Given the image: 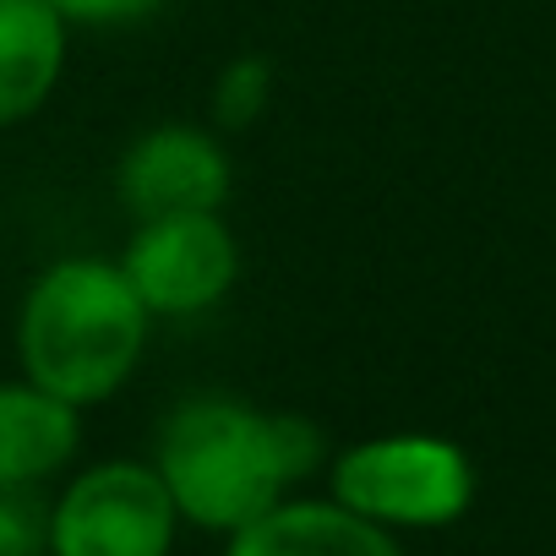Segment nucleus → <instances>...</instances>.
<instances>
[{
  "instance_id": "7ed1b4c3",
  "label": "nucleus",
  "mask_w": 556,
  "mask_h": 556,
  "mask_svg": "<svg viewBox=\"0 0 556 556\" xmlns=\"http://www.w3.org/2000/svg\"><path fill=\"white\" fill-rule=\"evenodd\" d=\"M328 496L366 523L399 529H447L475 502V464L458 442L431 431H388L350 442L328 469Z\"/></svg>"
},
{
  "instance_id": "20e7f679",
  "label": "nucleus",
  "mask_w": 556,
  "mask_h": 556,
  "mask_svg": "<svg viewBox=\"0 0 556 556\" xmlns=\"http://www.w3.org/2000/svg\"><path fill=\"white\" fill-rule=\"evenodd\" d=\"M180 513L142 458L88 464L50 502L45 556H169Z\"/></svg>"
},
{
  "instance_id": "9b49d317",
  "label": "nucleus",
  "mask_w": 556,
  "mask_h": 556,
  "mask_svg": "<svg viewBox=\"0 0 556 556\" xmlns=\"http://www.w3.org/2000/svg\"><path fill=\"white\" fill-rule=\"evenodd\" d=\"M45 7H55L72 28H126V23H142L153 17L164 0H45Z\"/></svg>"
},
{
  "instance_id": "423d86ee",
  "label": "nucleus",
  "mask_w": 556,
  "mask_h": 556,
  "mask_svg": "<svg viewBox=\"0 0 556 556\" xmlns=\"http://www.w3.org/2000/svg\"><path fill=\"white\" fill-rule=\"evenodd\" d=\"M229 153L207 126L164 121L148 126L115 169V191L131 207V218H164V213H218L229 202Z\"/></svg>"
},
{
  "instance_id": "1a4fd4ad",
  "label": "nucleus",
  "mask_w": 556,
  "mask_h": 556,
  "mask_svg": "<svg viewBox=\"0 0 556 556\" xmlns=\"http://www.w3.org/2000/svg\"><path fill=\"white\" fill-rule=\"evenodd\" d=\"M83 447V409L28 377L0 382V480L45 485Z\"/></svg>"
},
{
  "instance_id": "f03ea898",
  "label": "nucleus",
  "mask_w": 556,
  "mask_h": 556,
  "mask_svg": "<svg viewBox=\"0 0 556 556\" xmlns=\"http://www.w3.org/2000/svg\"><path fill=\"white\" fill-rule=\"evenodd\" d=\"M148 306L115 256L50 262L17 312V366L45 393L93 409L115 399L148 350Z\"/></svg>"
},
{
  "instance_id": "39448f33",
  "label": "nucleus",
  "mask_w": 556,
  "mask_h": 556,
  "mask_svg": "<svg viewBox=\"0 0 556 556\" xmlns=\"http://www.w3.org/2000/svg\"><path fill=\"white\" fill-rule=\"evenodd\" d=\"M115 262L153 323L159 317H197V312L218 306L240 278V245L218 213L137 218V229Z\"/></svg>"
},
{
  "instance_id": "f257e3e1",
  "label": "nucleus",
  "mask_w": 556,
  "mask_h": 556,
  "mask_svg": "<svg viewBox=\"0 0 556 556\" xmlns=\"http://www.w3.org/2000/svg\"><path fill=\"white\" fill-rule=\"evenodd\" d=\"M180 513L207 534H235L323 464V431L301 415H278L229 393L180 399L148 458Z\"/></svg>"
},
{
  "instance_id": "0eeeda50",
  "label": "nucleus",
  "mask_w": 556,
  "mask_h": 556,
  "mask_svg": "<svg viewBox=\"0 0 556 556\" xmlns=\"http://www.w3.org/2000/svg\"><path fill=\"white\" fill-rule=\"evenodd\" d=\"M224 540V556H404L388 529L366 523L333 496H285Z\"/></svg>"
},
{
  "instance_id": "9d476101",
  "label": "nucleus",
  "mask_w": 556,
  "mask_h": 556,
  "mask_svg": "<svg viewBox=\"0 0 556 556\" xmlns=\"http://www.w3.org/2000/svg\"><path fill=\"white\" fill-rule=\"evenodd\" d=\"M45 518L39 485H7L0 480V556H45Z\"/></svg>"
},
{
  "instance_id": "6e6552de",
  "label": "nucleus",
  "mask_w": 556,
  "mask_h": 556,
  "mask_svg": "<svg viewBox=\"0 0 556 556\" xmlns=\"http://www.w3.org/2000/svg\"><path fill=\"white\" fill-rule=\"evenodd\" d=\"M72 23L45 0H0V131L23 126L61 88Z\"/></svg>"
}]
</instances>
